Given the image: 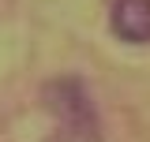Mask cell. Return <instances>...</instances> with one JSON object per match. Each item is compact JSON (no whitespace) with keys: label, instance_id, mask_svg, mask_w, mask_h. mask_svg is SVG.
<instances>
[{"label":"cell","instance_id":"cell-1","mask_svg":"<svg viewBox=\"0 0 150 142\" xmlns=\"http://www.w3.org/2000/svg\"><path fill=\"white\" fill-rule=\"evenodd\" d=\"M41 101L53 112V120L60 124V131L75 135L79 142H101V116H98L86 86H83L75 75L49 79V82L41 86Z\"/></svg>","mask_w":150,"mask_h":142},{"label":"cell","instance_id":"cell-2","mask_svg":"<svg viewBox=\"0 0 150 142\" xmlns=\"http://www.w3.org/2000/svg\"><path fill=\"white\" fill-rule=\"evenodd\" d=\"M109 26L128 45H150V0H112Z\"/></svg>","mask_w":150,"mask_h":142},{"label":"cell","instance_id":"cell-3","mask_svg":"<svg viewBox=\"0 0 150 142\" xmlns=\"http://www.w3.org/2000/svg\"><path fill=\"white\" fill-rule=\"evenodd\" d=\"M49 142H79V138H75V135H68V131H60V135H53Z\"/></svg>","mask_w":150,"mask_h":142}]
</instances>
